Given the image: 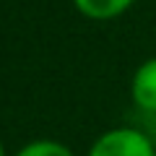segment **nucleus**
<instances>
[{
    "instance_id": "4",
    "label": "nucleus",
    "mask_w": 156,
    "mask_h": 156,
    "mask_svg": "<svg viewBox=\"0 0 156 156\" xmlns=\"http://www.w3.org/2000/svg\"><path fill=\"white\" fill-rule=\"evenodd\" d=\"M13 156H76L70 146H65L62 140L55 138H34L29 143H23Z\"/></svg>"
},
{
    "instance_id": "5",
    "label": "nucleus",
    "mask_w": 156,
    "mask_h": 156,
    "mask_svg": "<svg viewBox=\"0 0 156 156\" xmlns=\"http://www.w3.org/2000/svg\"><path fill=\"white\" fill-rule=\"evenodd\" d=\"M0 156H8V154H5V146H3V140H0Z\"/></svg>"
},
{
    "instance_id": "2",
    "label": "nucleus",
    "mask_w": 156,
    "mask_h": 156,
    "mask_svg": "<svg viewBox=\"0 0 156 156\" xmlns=\"http://www.w3.org/2000/svg\"><path fill=\"white\" fill-rule=\"evenodd\" d=\"M130 99L146 115H156V57L143 60L130 78Z\"/></svg>"
},
{
    "instance_id": "3",
    "label": "nucleus",
    "mask_w": 156,
    "mask_h": 156,
    "mask_svg": "<svg viewBox=\"0 0 156 156\" xmlns=\"http://www.w3.org/2000/svg\"><path fill=\"white\" fill-rule=\"evenodd\" d=\"M135 5V0H73V8L89 21H115V18L125 16L130 8Z\"/></svg>"
},
{
    "instance_id": "1",
    "label": "nucleus",
    "mask_w": 156,
    "mask_h": 156,
    "mask_svg": "<svg viewBox=\"0 0 156 156\" xmlns=\"http://www.w3.org/2000/svg\"><path fill=\"white\" fill-rule=\"evenodd\" d=\"M86 156H156V146L140 128L117 125L96 135Z\"/></svg>"
}]
</instances>
